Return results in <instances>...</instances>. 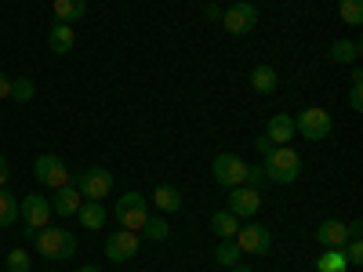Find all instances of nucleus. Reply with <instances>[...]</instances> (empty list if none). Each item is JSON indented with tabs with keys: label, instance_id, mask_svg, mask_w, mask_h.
Masks as SVG:
<instances>
[{
	"label": "nucleus",
	"instance_id": "29",
	"mask_svg": "<svg viewBox=\"0 0 363 272\" xmlns=\"http://www.w3.org/2000/svg\"><path fill=\"white\" fill-rule=\"evenodd\" d=\"M8 272H33V268H29V254L22 247L8 254Z\"/></svg>",
	"mask_w": 363,
	"mask_h": 272
},
{
	"label": "nucleus",
	"instance_id": "10",
	"mask_svg": "<svg viewBox=\"0 0 363 272\" xmlns=\"http://www.w3.org/2000/svg\"><path fill=\"white\" fill-rule=\"evenodd\" d=\"M18 218L33 229H44L51 222V200L48 196H37V193H26L18 200Z\"/></svg>",
	"mask_w": 363,
	"mask_h": 272
},
{
	"label": "nucleus",
	"instance_id": "21",
	"mask_svg": "<svg viewBox=\"0 0 363 272\" xmlns=\"http://www.w3.org/2000/svg\"><path fill=\"white\" fill-rule=\"evenodd\" d=\"M277 69L272 66H255L251 69V87L258 91V95H272V91H277Z\"/></svg>",
	"mask_w": 363,
	"mask_h": 272
},
{
	"label": "nucleus",
	"instance_id": "14",
	"mask_svg": "<svg viewBox=\"0 0 363 272\" xmlns=\"http://www.w3.org/2000/svg\"><path fill=\"white\" fill-rule=\"evenodd\" d=\"M265 138L272 145H287L294 138V116L287 113H277V116H269V124H265Z\"/></svg>",
	"mask_w": 363,
	"mask_h": 272
},
{
	"label": "nucleus",
	"instance_id": "13",
	"mask_svg": "<svg viewBox=\"0 0 363 272\" xmlns=\"http://www.w3.org/2000/svg\"><path fill=\"white\" fill-rule=\"evenodd\" d=\"M316 244L327 251V247H345L349 244V225L345 222H338V218H327V222H320L316 225Z\"/></svg>",
	"mask_w": 363,
	"mask_h": 272
},
{
	"label": "nucleus",
	"instance_id": "2",
	"mask_svg": "<svg viewBox=\"0 0 363 272\" xmlns=\"http://www.w3.org/2000/svg\"><path fill=\"white\" fill-rule=\"evenodd\" d=\"M37 251L48 258V261H66V258H73L77 254V236L69 232V229H58V225H44L40 232H37Z\"/></svg>",
	"mask_w": 363,
	"mask_h": 272
},
{
	"label": "nucleus",
	"instance_id": "35",
	"mask_svg": "<svg viewBox=\"0 0 363 272\" xmlns=\"http://www.w3.org/2000/svg\"><path fill=\"white\" fill-rule=\"evenodd\" d=\"M203 15H207L211 22H222V8H215V4H207V8H203Z\"/></svg>",
	"mask_w": 363,
	"mask_h": 272
},
{
	"label": "nucleus",
	"instance_id": "28",
	"mask_svg": "<svg viewBox=\"0 0 363 272\" xmlns=\"http://www.w3.org/2000/svg\"><path fill=\"white\" fill-rule=\"evenodd\" d=\"M33 95H37L33 80H26V76L11 80V98H15V102H33Z\"/></svg>",
	"mask_w": 363,
	"mask_h": 272
},
{
	"label": "nucleus",
	"instance_id": "12",
	"mask_svg": "<svg viewBox=\"0 0 363 272\" xmlns=\"http://www.w3.org/2000/svg\"><path fill=\"white\" fill-rule=\"evenodd\" d=\"M138 254V232L131 229H113L106 236V258L109 261H131Z\"/></svg>",
	"mask_w": 363,
	"mask_h": 272
},
{
	"label": "nucleus",
	"instance_id": "26",
	"mask_svg": "<svg viewBox=\"0 0 363 272\" xmlns=\"http://www.w3.org/2000/svg\"><path fill=\"white\" fill-rule=\"evenodd\" d=\"M338 15L345 26H363V0H338Z\"/></svg>",
	"mask_w": 363,
	"mask_h": 272
},
{
	"label": "nucleus",
	"instance_id": "19",
	"mask_svg": "<svg viewBox=\"0 0 363 272\" xmlns=\"http://www.w3.org/2000/svg\"><path fill=\"white\" fill-rule=\"evenodd\" d=\"M77 215H80V225H84V229H91V232L106 225V207H102L99 200L80 203V207H77Z\"/></svg>",
	"mask_w": 363,
	"mask_h": 272
},
{
	"label": "nucleus",
	"instance_id": "15",
	"mask_svg": "<svg viewBox=\"0 0 363 272\" xmlns=\"http://www.w3.org/2000/svg\"><path fill=\"white\" fill-rule=\"evenodd\" d=\"M77 207H80V189H77V186L55 189V196H51V210H55L58 218H73V215H77Z\"/></svg>",
	"mask_w": 363,
	"mask_h": 272
},
{
	"label": "nucleus",
	"instance_id": "33",
	"mask_svg": "<svg viewBox=\"0 0 363 272\" xmlns=\"http://www.w3.org/2000/svg\"><path fill=\"white\" fill-rule=\"evenodd\" d=\"M8 178H11V167H8V160H4V157H0V189L8 186Z\"/></svg>",
	"mask_w": 363,
	"mask_h": 272
},
{
	"label": "nucleus",
	"instance_id": "34",
	"mask_svg": "<svg viewBox=\"0 0 363 272\" xmlns=\"http://www.w3.org/2000/svg\"><path fill=\"white\" fill-rule=\"evenodd\" d=\"M0 98H11V80L0 73Z\"/></svg>",
	"mask_w": 363,
	"mask_h": 272
},
{
	"label": "nucleus",
	"instance_id": "17",
	"mask_svg": "<svg viewBox=\"0 0 363 272\" xmlns=\"http://www.w3.org/2000/svg\"><path fill=\"white\" fill-rule=\"evenodd\" d=\"M51 11H55V18H58V22L73 26V22H80V18H84V11H87V0H55Z\"/></svg>",
	"mask_w": 363,
	"mask_h": 272
},
{
	"label": "nucleus",
	"instance_id": "27",
	"mask_svg": "<svg viewBox=\"0 0 363 272\" xmlns=\"http://www.w3.org/2000/svg\"><path fill=\"white\" fill-rule=\"evenodd\" d=\"M215 261H218V265H225V268H233V265L240 261V247H236V239H222L218 251H215Z\"/></svg>",
	"mask_w": 363,
	"mask_h": 272
},
{
	"label": "nucleus",
	"instance_id": "4",
	"mask_svg": "<svg viewBox=\"0 0 363 272\" xmlns=\"http://www.w3.org/2000/svg\"><path fill=\"white\" fill-rule=\"evenodd\" d=\"M247 160L236 157V153H218L211 160V178L218 181L222 189H233V186H247Z\"/></svg>",
	"mask_w": 363,
	"mask_h": 272
},
{
	"label": "nucleus",
	"instance_id": "3",
	"mask_svg": "<svg viewBox=\"0 0 363 272\" xmlns=\"http://www.w3.org/2000/svg\"><path fill=\"white\" fill-rule=\"evenodd\" d=\"M113 218L120 229H131V232H142L145 218H149V200L142 193H124L113 207Z\"/></svg>",
	"mask_w": 363,
	"mask_h": 272
},
{
	"label": "nucleus",
	"instance_id": "36",
	"mask_svg": "<svg viewBox=\"0 0 363 272\" xmlns=\"http://www.w3.org/2000/svg\"><path fill=\"white\" fill-rule=\"evenodd\" d=\"M272 149H277V145H272L269 138H258V153H262V157H269V153H272Z\"/></svg>",
	"mask_w": 363,
	"mask_h": 272
},
{
	"label": "nucleus",
	"instance_id": "11",
	"mask_svg": "<svg viewBox=\"0 0 363 272\" xmlns=\"http://www.w3.org/2000/svg\"><path fill=\"white\" fill-rule=\"evenodd\" d=\"M240 254H269L272 247V232L265 225H240V232L233 236Z\"/></svg>",
	"mask_w": 363,
	"mask_h": 272
},
{
	"label": "nucleus",
	"instance_id": "9",
	"mask_svg": "<svg viewBox=\"0 0 363 272\" xmlns=\"http://www.w3.org/2000/svg\"><path fill=\"white\" fill-rule=\"evenodd\" d=\"M262 210V193L251 186H233L229 189V215H236L240 222H251Z\"/></svg>",
	"mask_w": 363,
	"mask_h": 272
},
{
	"label": "nucleus",
	"instance_id": "16",
	"mask_svg": "<svg viewBox=\"0 0 363 272\" xmlns=\"http://www.w3.org/2000/svg\"><path fill=\"white\" fill-rule=\"evenodd\" d=\"M73 44H77L73 26H66V22H55V26H51V33H48V47H51L55 55H69V51H73Z\"/></svg>",
	"mask_w": 363,
	"mask_h": 272
},
{
	"label": "nucleus",
	"instance_id": "23",
	"mask_svg": "<svg viewBox=\"0 0 363 272\" xmlns=\"http://www.w3.org/2000/svg\"><path fill=\"white\" fill-rule=\"evenodd\" d=\"M153 203L164 210V215H174V210H182V193H178L174 186H160V189L153 193Z\"/></svg>",
	"mask_w": 363,
	"mask_h": 272
},
{
	"label": "nucleus",
	"instance_id": "18",
	"mask_svg": "<svg viewBox=\"0 0 363 272\" xmlns=\"http://www.w3.org/2000/svg\"><path fill=\"white\" fill-rule=\"evenodd\" d=\"M330 62H338V66H356L359 62V44L356 40H335L327 51Z\"/></svg>",
	"mask_w": 363,
	"mask_h": 272
},
{
	"label": "nucleus",
	"instance_id": "20",
	"mask_svg": "<svg viewBox=\"0 0 363 272\" xmlns=\"http://www.w3.org/2000/svg\"><path fill=\"white\" fill-rule=\"evenodd\" d=\"M352 265H349V258H345V251H338V247H327L320 258H316V272H349Z\"/></svg>",
	"mask_w": 363,
	"mask_h": 272
},
{
	"label": "nucleus",
	"instance_id": "5",
	"mask_svg": "<svg viewBox=\"0 0 363 272\" xmlns=\"http://www.w3.org/2000/svg\"><path fill=\"white\" fill-rule=\"evenodd\" d=\"M330 128H335V120H330V113L320 109V106H309L294 116V135L309 138V142H323L330 135Z\"/></svg>",
	"mask_w": 363,
	"mask_h": 272
},
{
	"label": "nucleus",
	"instance_id": "24",
	"mask_svg": "<svg viewBox=\"0 0 363 272\" xmlns=\"http://www.w3.org/2000/svg\"><path fill=\"white\" fill-rule=\"evenodd\" d=\"M18 222V196L8 193V189H0V229H8Z\"/></svg>",
	"mask_w": 363,
	"mask_h": 272
},
{
	"label": "nucleus",
	"instance_id": "37",
	"mask_svg": "<svg viewBox=\"0 0 363 272\" xmlns=\"http://www.w3.org/2000/svg\"><path fill=\"white\" fill-rule=\"evenodd\" d=\"M233 272H255V268H251V265H240V261H236V265H233Z\"/></svg>",
	"mask_w": 363,
	"mask_h": 272
},
{
	"label": "nucleus",
	"instance_id": "22",
	"mask_svg": "<svg viewBox=\"0 0 363 272\" xmlns=\"http://www.w3.org/2000/svg\"><path fill=\"white\" fill-rule=\"evenodd\" d=\"M211 229L218 232V239H233L240 232V218L229 215V210H215V215H211Z\"/></svg>",
	"mask_w": 363,
	"mask_h": 272
},
{
	"label": "nucleus",
	"instance_id": "7",
	"mask_svg": "<svg viewBox=\"0 0 363 272\" xmlns=\"http://www.w3.org/2000/svg\"><path fill=\"white\" fill-rule=\"evenodd\" d=\"M33 174H37V181H40V186H48L51 193H55V189H62V186H69V167L62 164V157H55V153H44V157H37V164H33Z\"/></svg>",
	"mask_w": 363,
	"mask_h": 272
},
{
	"label": "nucleus",
	"instance_id": "8",
	"mask_svg": "<svg viewBox=\"0 0 363 272\" xmlns=\"http://www.w3.org/2000/svg\"><path fill=\"white\" fill-rule=\"evenodd\" d=\"M77 189H80V196L102 203V200L113 193V171H109V167H87V171L80 174V181H77Z\"/></svg>",
	"mask_w": 363,
	"mask_h": 272
},
{
	"label": "nucleus",
	"instance_id": "1",
	"mask_svg": "<svg viewBox=\"0 0 363 272\" xmlns=\"http://www.w3.org/2000/svg\"><path fill=\"white\" fill-rule=\"evenodd\" d=\"M262 171H265V178L272 181V186H291V181H298V174H301V157L291 145H277L265 157Z\"/></svg>",
	"mask_w": 363,
	"mask_h": 272
},
{
	"label": "nucleus",
	"instance_id": "30",
	"mask_svg": "<svg viewBox=\"0 0 363 272\" xmlns=\"http://www.w3.org/2000/svg\"><path fill=\"white\" fill-rule=\"evenodd\" d=\"M342 251H345L349 265H363V244H359V239H349V244H345Z\"/></svg>",
	"mask_w": 363,
	"mask_h": 272
},
{
	"label": "nucleus",
	"instance_id": "31",
	"mask_svg": "<svg viewBox=\"0 0 363 272\" xmlns=\"http://www.w3.org/2000/svg\"><path fill=\"white\" fill-rule=\"evenodd\" d=\"M349 109H363V80H352V91H349Z\"/></svg>",
	"mask_w": 363,
	"mask_h": 272
},
{
	"label": "nucleus",
	"instance_id": "32",
	"mask_svg": "<svg viewBox=\"0 0 363 272\" xmlns=\"http://www.w3.org/2000/svg\"><path fill=\"white\" fill-rule=\"evenodd\" d=\"M247 181H251V189H258V193H262V186H269V178H265L262 167H247Z\"/></svg>",
	"mask_w": 363,
	"mask_h": 272
},
{
	"label": "nucleus",
	"instance_id": "38",
	"mask_svg": "<svg viewBox=\"0 0 363 272\" xmlns=\"http://www.w3.org/2000/svg\"><path fill=\"white\" fill-rule=\"evenodd\" d=\"M77 272H102V268H99V265H80Z\"/></svg>",
	"mask_w": 363,
	"mask_h": 272
},
{
	"label": "nucleus",
	"instance_id": "6",
	"mask_svg": "<svg viewBox=\"0 0 363 272\" xmlns=\"http://www.w3.org/2000/svg\"><path fill=\"white\" fill-rule=\"evenodd\" d=\"M222 26H225V33H233V37H247L251 29L258 26V8L251 4V0H236V4H229L222 11Z\"/></svg>",
	"mask_w": 363,
	"mask_h": 272
},
{
	"label": "nucleus",
	"instance_id": "25",
	"mask_svg": "<svg viewBox=\"0 0 363 272\" xmlns=\"http://www.w3.org/2000/svg\"><path fill=\"white\" fill-rule=\"evenodd\" d=\"M142 236H145V239H153V244H164V239L171 236L167 215H160V218H145V225H142Z\"/></svg>",
	"mask_w": 363,
	"mask_h": 272
}]
</instances>
